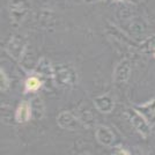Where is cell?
I'll return each mask as SVG.
<instances>
[{
	"label": "cell",
	"instance_id": "1",
	"mask_svg": "<svg viewBox=\"0 0 155 155\" xmlns=\"http://www.w3.org/2000/svg\"><path fill=\"white\" fill-rule=\"evenodd\" d=\"M53 79L60 87H73L78 81V74L71 65L58 64L54 66Z\"/></svg>",
	"mask_w": 155,
	"mask_h": 155
},
{
	"label": "cell",
	"instance_id": "2",
	"mask_svg": "<svg viewBox=\"0 0 155 155\" xmlns=\"http://www.w3.org/2000/svg\"><path fill=\"white\" fill-rule=\"evenodd\" d=\"M125 115L130 124L134 127V130L139 134H141L143 138H147L150 134V125L148 120L138 110H136L134 108H129L125 111Z\"/></svg>",
	"mask_w": 155,
	"mask_h": 155
},
{
	"label": "cell",
	"instance_id": "3",
	"mask_svg": "<svg viewBox=\"0 0 155 155\" xmlns=\"http://www.w3.org/2000/svg\"><path fill=\"white\" fill-rule=\"evenodd\" d=\"M26 46H27V43L22 36L14 35L13 37H11V39L7 43L6 51L12 58L20 61L22 59V57H23V54H25Z\"/></svg>",
	"mask_w": 155,
	"mask_h": 155
},
{
	"label": "cell",
	"instance_id": "4",
	"mask_svg": "<svg viewBox=\"0 0 155 155\" xmlns=\"http://www.w3.org/2000/svg\"><path fill=\"white\" fill-rule=\"evenodd\" d=\"M57 124L61 129L67 131H77L81 126V122L79 117L71 111H61L57 117Z\"/></svg>",
	"mask_w": 155,
	"mask_h": 155
},
{
	"label": "cell",
	"instance_id": "5",
	"mask_svg": "<svg viewBox=\"0 0 155 155\" xmlns=\"http://www.w3.org/2000/svg\"><path fill=\"white\" fill-rule=\"evenodd\" d=\"M29 11V4L27 0H13L11 2V19L14 23H21Z\"/></svg>",
	"mask_w": 155,
	"mask_h": 155
},
{
	"label": "cell",
	"instance_id": "6",
	"mask_svg": "<svg viewBox=\"0 0 155 155\" xmlns=\"http://www.w3.org/2000/svg\"><path fill=\"white\" fill-rule=\"evenodd\" d=\"M131 63L129 59H122L114 70V81L118 84H125L131 75Z\"/></svg>",
	"mask_w": 155,
	"mask_h": 155
},
{
	"label": "cell",
	"instance_id": "7",
	"mask_svg": "<svg viewBox=\"0 0 155 155\" xmlns=\"http://www.w3.org/2000/svg\"><path fill=\"white\" fill-rule=\"evenodd\" d=\"M95 137H96L97 141L102 143L104 146H112L115 142V134L114 132L104 126V125H98L95 131Z\"/></svg>",
	"mask_w": 155,
	"mask_h": 155
},
{
	"label": "cell",
	"instance_id": "8",
	"mask_svg": "<svg viewBox=\"0 0 155 155\" xmlns=\"http://www.w3.org/2000/svg\"><path fill=\"white\" fill-rule=\"evenodd\" d=\"M94 103L96 109L102 112V114H110L112 110L115 109V101L110 95H100L94 98Z\"/></svg>",
	"mask_w": 155,
	"mask_h": 155
},
{
	"label": "cell",
	"instance_id": "9",
	"mask_svg": "<svg viewBox=\"0 0 155 155\" xmlns=\"http://www.w3.org/2000/svg\"><path fill=\"white\" fill-rule=\"evenodd\" d=\"M32 116V107L31 103L27 102V101H22L19 104L18 109L15 111V120L20 124H25L29 122V119Z\"/></svg>",
	"mask_w": 155,
	"mask_h": 155
},
{
	"label": "cell",
	"instance_id": "10",
	"mask_svg": "<svg viewBox=\"0 0 155 155\" xmlns=\"http://www.w3.org/2000/svg\"><path fill=\"white\" fill-rule=\"evenodd\" d=\"M133 108L136 110H138L148 122L155 123V98L152 102L142 104V105H136Z\"/></svg>",
	"mask_w": 155,
	"mask_h": 155
},
{
	"label": "cell",
	"instance_id": "11",
	"mask_svg": "<svg viewBox=\"0 0 155 155\" xmlns=\"http://www.w3.org/2000/svg\"><path fill=\"white\" fill-rule=\"evenodd\" d=\"M36 72L38 73L39 75H42V77L53 79V75H54V66H52L51 63L46 58L43 57V58H41L38 60V64L36 66Z\"/></svg>",
	"mask_w": 155,
	"mask_h": 155
},
{
	"label": "cell",
	"instance_id": "12",
	"mask_svg": "<svg viewBox=\"0 0 155 155\" xmlns=\"http://www.w3.org/2000/svg\"><path fill=\"white\" fill-rule=\"evenodd\" d=\"M78 117H79L80 122L84 125H87L88 127H91L94 125V117H93L91 110H86V108L79 109V116Z\"/></svg>",
	"mask_w": 155,
	"mask_h": 155
},
{
	"label": "cell",
	"instance_id": "13",
	"mask_svg": "<svg viewBox=\"0 0 155 155\" xmlns=\"http://www.w3.org/2000/svg\"><path fill=\"white\" fill-rule=\"evenodd\" d=\"M41 87H42V81L37 77H29L25 82L26 91H29V93H35Z\"/></svg>",
	"mask_w": 155,
	"mask_h": 155
},
{
	"label": "cell",
	"instance_id": "14",
	"mask_svg": "<svg viewBox=\"0 0 155 155\" xmlns=\"http://www.w3.org/2000/svg\"><path fill=\"white\" fill-rule=\"evenodd\" d=\"M139 49L142 52L153 53L155 51V35H152V36H148L145 39H142L141 43L139 44Z\"/></svg>",
	"mask_w": 155,
	"mask_h": 155
},
{
	"label": "cell",
	"instance_id": "15",
	"mask_svg": "<svg viewBox=\"0 0 155 155\" xmlns=\"http://www.w3.org/2000/svg\"><path fill=\"white\" fill-rule=\"evenodd\" d=\"M0 82H1V91H6L9 88V79L4 70H0Z\"/></svg>",
	"mask_w": 155,
	"mask_h": 155
},
{
	"label": "cell",
	"instance_id": "16",
	"mask_svg": "<svg viewBox=\"0 0 155 155\" xmlns=\"http://www.w3.org/2000/svg\"><path fill=\"white\" fill-rule=\"evenodd\" d=\"M81 1H84L86 4H94V2H98L101 0H81Z\"/></svg>",
	"mask_w": 155,
	"mask_h": 155
},
{
	"label": "cell",
	"instance_id": "17",
	"mask_svg": "<svg viewBox=\"0 0 155 155\" xmlns=\"http://www.w3.org/2000/svg\"><path fill=\"white\" fill-rule=\"evenodd\" d=\"M115 2H123V1H129V0H114Z\"/></svg>",
	"mask_w": 155,
	"mask_h": 155
},
{
	"label": "cell",
	"instance_id": "18",
	"mask_svg": "<svg viewBox=\"0 0 155 155\" xmlns=\"http://www.w3.org/2000/svg\"><path fill=\"white\" fill-rule=\"evenodd\" d=\"M153 56H154V58H155V51L153 52Z\"/></svg>",
	"mask_w": 155,
	"mask_h": 155
}]
</instances>
